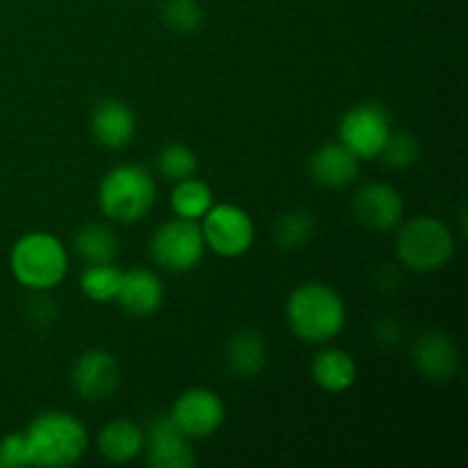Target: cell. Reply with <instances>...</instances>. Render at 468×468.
<instances>
[{
  "label": "cell",
  "instance_id": "obj_3",
  "mask_svg": "<svg viewBox=\"0 0 468 468\" xmlns=\"http://www.w3.org/2000/svg\"><path fill=\"white\" fill-rule=\"evenodd\" d=\"M12 274L21 286L44 292L58 286L67 277V250L55 236L44 231L26 233L9 256Z\"/></svg>",
  "mask_w": 468,
  "mask_h": 468
},
{
  "label": "cell",
  "instance_id": "obj_2",
  "mask_svg": "<svg viewBox=\"0 0 468 468\" xmlns=\"http://www.w3.org/2000/svg\"><path fill=\"white\" fill-rule=\"evenodd\" d=\"M30 466L62 468L80 462L87 451V430L67 411H44L23 432Z\"/></svg>",
  "mask_w": 468,
  "mask_h": 468
},
{
  "label": "cell",
  "instance_id": "obj_8",
  "mask_svg": "<svg viewBox=\"0 0 468 468\" xmlns=\"http://www.w3.org/2000/svg\"><path fill=\"white\" fill-rule=\"evenodd\" d=\"M201 219H204L201 233H204L206 247H210L218 256L238 259L254 245V219L240 206L213 204Z\"/></svg>",
  "mask_w": 468,
  "mask_h": 468
},
{
  "label": "cell",
  "instance_id": "obj_29",
  "mask_svg": "<svg viewBox=\"0 0 468 468\" xmlns=\"http://www.w3.org/2000/svg\"><path fill=\"white\" fill-rule=\"evenodd\" d=\"M402 283V274L400 270L396 268V265H382V268L378 270V288L379 291H398Z\"/></svg>",
  "mask_w": 468,
  "mask_h": 468
},
{
  "label": "cell",
  "instance_id": "obj_15",
  "mask_svg": "<svg viewBox=\"0 0 468 468\" xmlns=\"http://www.w3.org/2000/svg\"><path fill=\"white\" fill-rule=\"evenodd\" d=\"M137 131L135 112L119 99H103L91 110V135L105 149H123Z\"/></svg>",
  "mask_w": 468,
  "mask_h": 468
},
{
  "label": "cell",
  "instance_id": "obj_24",
  "mask_svg": "<svg viewBox=\"0 0 468 468\" xmlns=\"http://www.w3.org/2000/svg\"><path fill=\"white\" fill-rule=\"evenodd\" d=\"M160 16L169 30L178 35H192L204 23V7L199 0H163Z\"/></svg>",
  "mask_w": 468,
  "mask_h": 468
},
{
  "label": "cell",
  "instance_id": "obj_1",
  "mask_svg": "<svg viewBox=\"0 0 468 468\" xmlns=\"http://www.w3.org/2000/svg\"><path fill=\"white\" fill-rule=\"evenodd\" d=\"M286 318L300 341L320 346L332 341L346 327V302L327 283H302L288 297Z\"/></svg>",
  "mask_w": 468,
  "mask_h": 468
},
{
  "label": "cell",
  "instance_id": "obj_23",
  "mask_svg": "<svg viewBox=\"0 0 468 468\" xmlns=\"http://www.w3.org/2000/svg\"><path fill=\"white\" fill-rule=\"evenodd\" d=\"M119 282H122V270L112 263L90 265L80 277V291L91 302H112L117 300Z\"/></svg>",
  "mask_w": 468,
  "mask_h": 468
},
{
  "label": "cell",
  "instance_id": "obj_18",
  "mask_svg": "<svg viewBox=\"0 0 468 468\" xmlns=\"http://www.w3.org/2000/svg\"><path fill=\"white\" fill-rule=\"evenodd\" d=\"M311 378L323 391L343 393L356 382V364L350 352L324 347L311 361Z\"/></svg>",
  "mask_w": 468,
  "mask_h": 468
},
{
  "label": "cell",
  "instance_id": "obj_17",
  "mask_svg": "<svg viewBox=\"0 0 468 468\" xmlns=\"http://www.w3.org/2000/svg\"><path fill=\"white\" fill-rule=\"evenodd\" d=\"M224 361L229 373L236 375L238 379H254L268 364L265 338L254 329H240L227 341Z\"/></svg>",
  "mask_w": 468,
  "mask_h": 468
},
{
  "label": "cell",
  "instance_id": "obj_21",
  "mask_svg": "<svg viewBox=\"0 0 468 468\" xmlns=\"http://www.w3.org/2000/svg\"><path fill=\"white\" fill-rule=\"evenodd\" d=\"M169 204H172L176 218L199 222L213 206V190L195 176L183 178V181H176V187L169 197Z\"/></svg>",
  "mask_w": 468,
  "mask_h": 468
},
{
  "label": "cell",
  "instance_id": "obj_4",
  "mask_svg": "<svg viewBox=\"0 0 468 468\" xmlns=\"http://www.w3.org/2000/svg\"><path fill=\"white\" fill-rule=\"evenodd\" d=\"M154 204V176L137 165H119L110 169L99 186L101 210L117 222H137L151 213Z\"/></svg>",
  "mask_w": 468,
  "mask_h": 468
},
{
  "label": "cell",
  "instance_id": "obj_19",
  "mask_svg": "<svg viewBox=\"0 0 468 468\" xmlns=\"http://www.w3.org/2000/svg\"><path fill=\"white\" fill-rule=\"evenodd\" d=\"M96 443H99V451L105 460L123 464V462L135 460L144 451V432L133 420L119 419L101 430Z\"/></svg>",
  "mask_w": 468,
  "mask_h": 468
},
{
  "label": "cell",
  "instance_id": "obj_20",
  "mask_svg": "<svg viewBox=\"0 0 468 468\" xmlns=\"http://www.w3.org/2000/svg\"><path fill=\"white\" fill-rule=\"evenodd\" d=\"M73 250L90 265L112 263L119 251V238L110 227L99 222L82 224L73 236Z\"/></svg>",
  "mask_w": 468,
  "mask_h": 468
},
{
  "label": "cell",
  "instance_id": "obj_27",
  "mask_svg": "<svg viewBox=\"0 0 468 468\" xmlns=\"http://www.w3.org/2000/svg\"><path fill=\"white\" fill-rule=\"evenodd\" d=\"M30 466V455H27V443L23 432L7 434L0 441V468H21Z\"/></svg>",
  "mask_w": 468,
  "mask_h": 468
},
{
  "label": "cell",
  "instance_id": "obj_25",
  "mask_svg": "<svg viewBox=\"0 0 468 468\" xmlns=\"http://www.w3.org/2000/svg\"><path fill=\"white\" fill-rule=\"evenodd\" d=\"M197 167H199V158L186 144L174 142L158 154V172L169 181H183V178L195 176Z\"/></svg>",
  "mask_w": 468,
  "mask_h": 468
},
{
  "label": "cell",
  "instance_id": "obj_11",
  "mask_svg": "<svg viewBox=\"0 0 468 468\" xmlns=\"http://www.w3.org/2000/svg\"><path fill=\"white\" fill-rule=\"evenodd\" d=\"M352 213L368 231L388 233L400 227L405 204L396 187L387 183H366L352 199Z\"/></svg>",
  "mask_w": 468,
  "mask_h": 468
},
{
  "label": "cell",
  "instance_id": "obj_5",
  "mask_svg": "<svg viewBox=\"0 0 468 468\" xmlns=\"http://www.w3.org/2000/svg\"><path fill=\"white\" fill-rule=\"evenodd\" d=\"M398 259L414 272H437L451 263L455 254V236L451 227L437 218H414L398 231Z\"/></svg>",
  "mask_w": 468,
  "mask_h": 468
},
{
  "label": "cell",
  "instance_id": "obj_30",
  "mask_svg": "<svg viewBox=\"0 0 468 468\" xmlns=\"http://www.w3.org/2000/svg\"><path fill=\"white\" fill-rule=\"evenodd\" d=\"M55 318H58V311H55V304L50 300H37L35 304H32V320L39 324H50L55 323Z\"/></svg>",
  "mask_w": 468,
  "mask_h": 468
},
{
  "label": "cell",
  "instance_id": "obj_26",
  "mask_svg": "<svg viewBox=\"0 0 468 468\" xmlns=\"http://www.w3.org/2000/svg\"><path fill=\"white\" fill-rule=\"evenodd\" d=\"M382 160L388 165V167L393 169H407L411 167V165L419 163L420 158V146H419V140H416L411 133H405V131H391V135H388L387 144H384L382 149Z\"/></svg>",
  "mask_w": 468,
  "mask_h": 468
},
{
  "label": "cell",
  "instance_id": "obj_14",
  "mask_svg": "<svg viewBox=\"0 0 468 468\" xmlns=\"http://www.w3.org/2000/svg\"><path fill=\"white\" fill-rule=\"evenodd\" d=\"M309 174L315 186L341 190L359 176V158L343 142H329L311 154Z\"/></svg>",
  "mask_w": 468,
  "mask_h": 468
},
{
  "label": "cell",
  "instance_id": "obj_22",
  "mask_svg": "<svg viewBox=\"0 0 468 468\" xmlns=\"http://www.w3.org/2000/svg\"><path fill=\"white\" fill-rule=\"evenodd\" d=\"M315 233V219L309 210L283 213L274 224V242L283 251H300L311 242Z\"/></svg>",
  "mask_w": 468,
  "mask_h": 468
},
{
  "label": "cell",
  "instance_id": "obj_6",
  "mask_svg": "<svg viewBox=\"0 0 468 468\" xmlns=\"http://www.w3.org/2000/svg\"><path fill=\"white\" fill-rule=\"evenodd\" d=\"M151 259L167 272L183 274L204 261L206 240L195 219H169L151 238Z\"/></svg>",
  "mask_w": 468,
  "mask_h": 468
},
{
  "label": "cell",
  "instance_id": "obj_13",
  "mask_svg": "<svg viewBox=\"0 0 468 468\" xmlns=\"http://www.w3.org/2000/svg\"><path fill=\"white\" fill-rule=\"evenodd\" d=\"M411 364L428 382H451L460 368V352L448 334L425 332L411 347Z\"/></svg>",
  "mask_w": 468,
  "mask_h": 468
},
{
  "label": "cell",
  "instance_id": "obj_10",
  "mask_svg": "<svg viewBox=\"0 0 468 468\" xmlns=\"http://www.w3.org/2000/svg\"><path fill=\"white\" fill-rule=\"evenodd\" d=\"M71 382L82 400H108L122 384V366L108 350H87L73 364Z\"/></svg>",
  "mask_w": 468,
  "mask_h": 468
},
{
  "label": "cell",
  "instance_id": "obj_28",
  "mask_svg": "<svg viewBox=\"0 0 468 468\" xmlns=\"http://www.w3.org/2000/svg\"><path fill=\"white\" fill-rule=\"evenodd\" d=\"M375 338L379 346L396 347L402 341V324L396 318H382L375 324Z\"/></svg>",
  "mask_w": 468,
  "mask_h": 468
},
{
  "label": "cell",
  "instance_id": "obj_12",
  "mask_svg": "<svg viewBox=\"0 0 468 468\" xmlns=\"http://www.w3.org/2000/svg\"><path fill=\"white\" fill-rule=\"evenodd\" d=\"M146 460L154 468H190L197 464V455L190 439L178 430L172 416H158L144 432Z\"/></svg>",
  "mask_w": 468,
  "mask_h": 468
},
{
  "label": "cell",
  "instance_id": "obj_16",
  "mask_svg": "<svg viewBox=\"0 0 468 468\" xmlns=\"http://www.w3.org/2000/svg\"><path fill=\"white\" fill-rule=\"evenodd\" d=\"M165 300V286L158 274L149 268H131L122 272L117 302L126 314L144 318L155 314Z\"/></svg>",
  "mask_w": 468,
  "mask_h": 468
},
{
  "label": "cell",
  "instance_id": "obj_7",
  "mask_svg": "<svg viewBox=\"0 0 468 468\" xmlns=\"http://www.w3.org/2000/svg\"><path fill=\"white\" fill-rule=\"evenodd\" d=\"M391 131V117L384 105L378 101H364L343 114L338 137L359 160H373L382 154Z\"/></svg>",
  "mask_w": 468,
  "mask_h": 468
},
{
  "label": "cell",
  "instance_id": "obj_9",
  "mask_svg": "<svg viewBox=\"0 0 468 468\" xmlns=\"http://www.w3.org/2000/svg\"><path fill=\"white\" fill-rule=\"evenodd\" d=\"M172 420L187 439H206L224 423V402L210 388H187L172 407Z\"/></svg>",
  "mask_w": 468,
  "mask_h": 468
}]
</instances>
